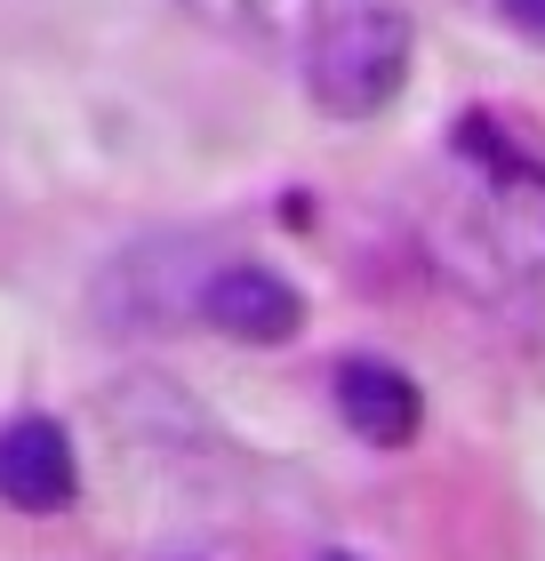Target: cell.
<instances>
[{
  "mask_svg": "<svg viewBox=\"0 0 545 561\" xmlns=\"http://www.w3.org/2000/svg\"><path fill=\"white\" fill-rule=\"evenodd\" d=\"M409 16L394 0H345L321 16V33L305 41V89L329 121H370L401 96L409 81Z\"/></svg>",
  "mask_w": 545,
  "mask_h": 561,
  "instance_id": "1",
  "label": "cell"
},
{
  "mask_svg": "<svg viewBox=\"0 0 545 561\" xmlns=\"http://www.w3.org/2000/svg\"><path fill=\"white\" fill-rule=\"evenodd\" d=\"M193 321H209V329H225V337H241V345H281V337L305 329V297L265 265H225V273L201 280Z\"/></svg>",
  "mask_w": 545,
  "mask_h": 561,
  "instance_id": "2",
  "label": "cell"
},
{
  "mask_svg": "<svg viewBox=\"0 0 545 561\" xmlns=\"http://www.w3.org/2000/svg\"><path fill=\"white\" fill-rule=\"evenodd\" d=\"M72 490H81V466H72V442L57 417H16L0 433V505L16 514H65Z\"/></svg>",
  "mask_w": 545,
  "mask_h": 561,
  "instance_id": "3",
  "label": "cell"
},
{
  "mask_svg": "<svg viewBox=\"0 0 545 561\" xmlns=\"http://www.w3.org/2000/svg\"><path fill=\"white\" fill-rule=\"evenodd\" d=\"M337 417H345L361 442L401 449L409 433H418L425 401H418V386H409L394 362H345V369H337Z\"/></svg>",
  "mask_w": 545,
  "mask_h": 561,
  "instance_id": "4",
  "label": "cell"
},
{
  "mask_svg": "<svg viewBox=\"0 0 545 561\" xmlns=\"http://www.w3.org/2000/svg\"><path fill=\"white\" fill-rule=\"evenodd\" d=\"M185 9L225 41H249V48H297L321 33V0H185Z\"/></svg>",
  "mask_w": 545,
  "mask_h": 561,
  "instance_id": "5",
  "label": "cell"
},
{
  "mask_svg": "<svg viewBox=\"0 0 545 561\" xmlns=\"http://www.w3.org/2000/svg\"><path fill=\"white\" fill-rule=\"evenodd\" d=\"M498 9H506V24L522 41H545V0H498Z\"/></svg>",
  "mask_w": 545,
  "mask_h": 561,
  "instance_id": "6",
  "label": "cell"
}]
</instances>
